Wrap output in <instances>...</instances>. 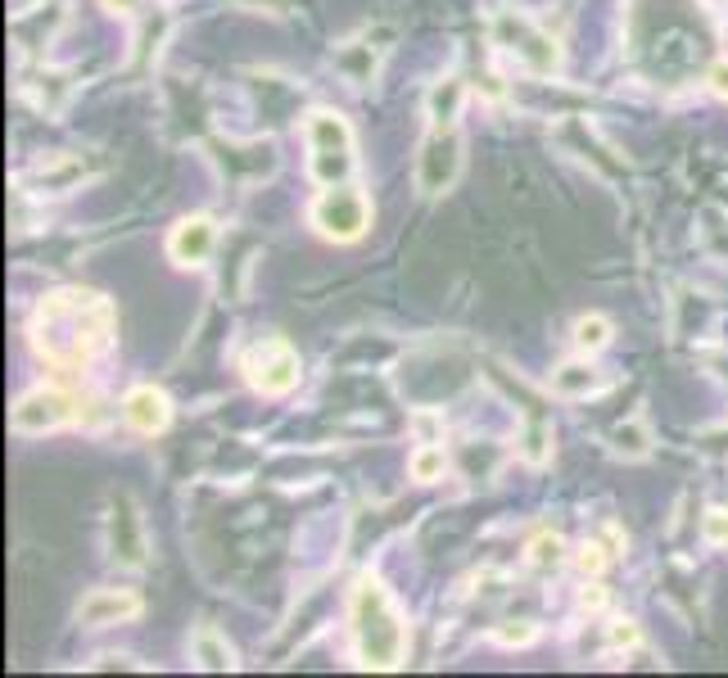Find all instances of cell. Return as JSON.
Returning a JSON list of instances; mask_svg holds the SVG:
<instances>
[{"instance_id":"9a60e30c","label":"cell","mask_w":728,"mask_h":678,"mask_svg":"<svg viewBox=\"0 0 728 678\" xmlns=\"http://www.w3.org/2000/svg\"><path fill=\"white\" fill-rule=\"evenodd\" d=\"M552 389L561 398H588V393L602 389V376H598V367H592V362H561L552 371Z\"/></svg>"},{"instance_id":"ac0fdd59","label":"cell","mask_w":728,"mask_h":678,"mask_svg":"<svg viewBox=\"0 0 728 678\" xmlns=\"http://www.w3.org/2000/svg\"><path fill=\"white\" fill-rule=\"evenodd\" d=\"M561 561H566V542L557 534H539L535 542H529V566H535L539 575L561 570Z\"/></svg>"},{"instance_id":"d4e9b609","label":"cell","mask_w":728,"mask_h":678,"mask_svg":"<svg viewBox=\"0 0 728 678\" xmlns=\"http://www.w3.org/2000/svg\"><path fill=\"white\" fill-rule=\"evenodd\" d=\"M710 91H715V96H728V59H719V63L710 68Z\"/></svg>"},{"instance_id":"ba28073f","label":"cell","mask_w":728,"mask_h":678,"mask_svg":"<svg viewBox=\"0 0 728 678\" xmlns=\"http://www.w3.org/2000/svg\"><path fill=\"white\" fill-rule=\"evenodd\" d=\"M457 177H461V136L452 127H435L417 154V190L443 195V190H452Z\"/></svg>"},{"instance_id":"484cf974","label":"cell","mask_w":728,"mask_h":678,"mask_svg":"<svg viewBox=\"0 0 728 678\" xmlns=\"http://www.w3.org/2000/svg\"><path fill=\"white\" fill-rule=\"evenodd\" d=\"M602 601H607V597H602V588H598V584L584 588V597H579V606H584V610H602Z\"/></svg>"},{"instance_id":"6da1fadb","label":"cell","mask_w":728,"mask_h":678,"mask_svg":"<svg viewBox=\"0 0 728 678\" xmlns=\"http://www.w3.org/2000/svg\"><path fill=\"white\" fill-rule=\"evenodd\" d=\"M113 339V303L96 290H54L37 303L32 345L54 367H87Z\"/></svg>"},{"instance_id":"cb8c5ba5","label":"cell","mask_w":728,"mask_h":678,"mask_svg":"<svg viewBox=\"0 0 728 678\" xmlns=\"http://www.w3.org/2000/svg\"><path fill=\"white\" fill-rule=\"evenodd\" d=\"M634 642H638V625L634 620H620L611 629V647H634Z\"/></svg>"},{"instance_id":"8992f818","label":"cell","mask_w":728,"mask_h":678,"mask_svg":"<svg viewBox=\"0 0 728 678\" xmlns=\"http://www.w3.org/2000/svg\"><path fill=\"white\" fill-rule=\"evenodd\" d=\"M78 417V398L59 385H37L10 407V430L14 435H50Z\"/></svg>"},{"instance_id":"4316f807","label":"cell","mask_w":728,"mask_h":678,"mask_svg":"<svg viewBox=\"0 0 728 678\" xmlns=\"http://www.w3.org/2000/svg\"><path fill=\"white\" fill-rule=\"evenodd\" d=\"M96 669H141L137 660H131V656H104Z\"/></svg>"},{"instance_id":"9c48e42d","label":"cell","mask_w":728,"mask_h":678,"mask_svg":"<svg viewBox=\"0 0 728 678\" xmlns=\"http://www.w3.org/2000/svg\"><path fill=\"white\" fill-rule=\"evenodd\" d=\"M146 525H141V511L127 493H113V507H109V557L127 570H141L146 566Z\"/></svg>"},{"instance_id":"2e32d148","label":"cell","mask_w":728,"mask_h":678,"mask_svg":"<svg viewBox=\"0 0 728 678\" xmlns=\"http://www.w3.org/2000/svg\"><path fill=\"white\" fill-rule=\"evenodd\" d=\"M611 452H616V457H629V461L647 457V452H651V430H647L642 421L616 426V430H611Z\"/></svg>"},{"instance_id":"5bb4252c","label":"cell","mask_w":728,"mask_h":678,"mask_svg":"<svg viewBox=\"0 0 728 678\" xmlns=\"http://www.w3.org/2000/svg\"><path fill=\"white\" fill-rule=\"evenodd\" d=\"M461 104H467V82H461V78H443L426 96V113H430L435 127H452L457 113H461Z\"/></svg>"},{"instance_id":"7a4b0ae2","label":"cell","mask_w":728,"mask_h":678,"mask_svg":"<svg viewBox=\"0 0 728 678\" xmlns=\"http://www.w3.org/2000/svg\"><path fill=\"white\" fill-rule=\"evenodd\" d=\"M349 625H353V647L358 665L367 669H399L408 651V625L403 610L393 606L389 588L376 575H362L353 597H349Z\"/></svg>"},{"instance_id":"d6986e66","label":"cell","mask_w":728,"mask_h":678,"mask_svg":"<svg viewBox=\"0 0 728 678\" xmlns=\"http://www.w3.org/2000/svg\"><path fill=\"white\" fill-rule=\"evenodd\" d=\"M412 480H421V485H435L439 475H443V466H448V457H443V448L439 443H421L417 452H412Z\"/></svg>"},{"instance_id":"83f0119b","label":"cell","mask_w":728,"mask_h":678,"mask_svg":"<svg viewBox=\"0 0 728 678\" xmlns=\"http://www.w3.org/2000/svg\"><path fill=\"white\" fill-rule=\"evenodd\" d=\"M109 14H137V0H100Z\"/></svg>"},{"instance_id":"44dd1931","label":"cell","mask_w":728,"mask_h":678,"mask_svg":"<svg viewBox=\"0 0 728 678\" xmlns=\"http://www.w3.org/2000/svg\"><path fill=\"white\" fill-rule=\"evenodd\" d=\"M701 538L710 542V548H728V511H724V507H710V511H706Z\"/></svg>"},{"instance_id":"3957f363","label":"cell","mask_w":728,"mask_h":678,"mask_svg":"<svg viewBox=\"0 0 728 678\" xmlns=\"http://www.w3.org/2000/svg\"><path fill=\"white\" fill-rule=\"evenodd\" d=\"M303 136H308V150H312V163H308L312 181L345 186V177L358 163L353 159V131H349V122L340 113H330V109H317V113H308Z\"/></svg>"},{"instance_id":"52a82bcc","label":"cell","mask_w":728,"mask_h":678,"mask_svg":"<svg viewBox=\"0 0 728 678\" xmlns=\"http://www.w3.org/2000/svg\"><path fill=\"white\" fill-rule=\"evenodd\" d=\"M245 380L258 389V393H290L299 385V353L286 345V339H262L245 353Z\"/></svg>"},{"instance_id":"4fadbf2b","label":"cell","mask_w":728,"mask_h":678,"mask_svg":"<svg viewBox=\"0 0 728 678\" xmlns=\"http://www.w3.org/2000/svg\"><path fill=\"white\" fill-rule=\"evenodd\" d=\"M190 660L200 665V669H209V674H227V669H236V651H231V642L218 634V629H209V625H200L190 634Z\"/></svg>"},{"instance_id":"277c9868","label":"cell","mask_w":728,"mask_h":678,"mask_svg":"<svg viewBox=\"0 0 728 678\" xmlns=\"http://www.w3.org/2000/svg\"><path fill=\"white\" fill-rule=\"evenodd\" d=\"M489 32H493V46H498L502 54H511V59L525 68V73L552 78L557 68H561V46H557L539 23H529V19L516 14V10H498L493 23H489Z\"/></svg>"},{"instance_id":"7c38bea8","label":"cell","mask_w":728,"mask_h":678,"mask_svg":"<svg viewBox=\"0 0 728 678\" xmlns=\"http://www.w3.org/2000/svg\"><path fill=\"white\" fill-rule=\"evenodd\" d=\"M122 417H127V426L137 430V435H159V430L172 421V402H168L163 389L137 385V389L122 398Z\"/></svg>"},{"instance_id":"603a6c76","label":"cell","mask_w":728,"mask_h":678,"mask_svg":"<svg viewBox=\"0 0 728 678\" xmlns=\"http://www.w3.org/2000/svg\"><path fill=\"white\" fill-rule=\"evenodd\" d=\"M575 561H579V570H584V575H602V566H607V552L598 548V542H584Z\"/></svg>"},{"instance_id":"5b68a950","label":"cell","mask_w":728,"mask_h":678,"mask_svg":"<svg viewBox=\"0 0 728 678\" xmlns=\"http://www.w3.org/2000/svg\"><path fill=\"white\" fill-rule=\"evenodd\" d=\"M308 222L317 227V236L326 240H336V245H349L367 231L371 222V203L358 186H326L317 199H312V209H308Z\"/></svg>"},{"instance_id":"30bf717a","label":"cell","mask_w":728,"mask_h":678,"mask_svg":"<svg viewBox=\"0 0 728 678\" xmlns=\"http://www.w3.org/2000/svg\"><path fill=\"white\" fill-rule=\"evenodd\" d=\"M141 616V597L127 588H91L78 601V625L82 629H109V625H127Z\"/></svg>"},{"instance_id":"f1b7e54d","label":"cell","mask_w":728,"mask_h":678,"mask_svg":"<svg viewBox=\"0 0 728 678\" xmlns=\"http://www.w3.org/2000/svg\"><path fill=\"white\" fill-rule=\"evenodd\" d=\"M245 6H258V10H262V6H268L272 14H281V0H245Z\"/></svg>"},{"instance_id":"e0dca14e","label":"cell","mask_w":728,"mask_h":678,"mask_svg":"<svg viewBox=\"0 0 728 678\" xmlns=\"http://www.w3.org/2000/svg\"><path fill=\"white\" fill-rule=\"evenodd\" d=\"M607 345H611V321L607 317L592 312V317H579L575 321V349L579 353H602Z\"/></svg>"},{"instance_id":"8fae6325","label":"cell","mask_w":728,"mask_h":678,"mask_svg":"<svg viewBox=\"0 0 728 678\" xmlns=\"http://www.w3.org/2000/svg\"><path fill=\"white\" fill-rule=\"evenodd\" d=\"M213 249H218V227H213V218H186V222H177L172 236H168V258H172L177 267H205V262L213 258Z\"/></svg>"},{"instance_id":"ffe728a7","label":"cell","mask_w":728,"mask_h":678,"mask_svg":"<svg viewBox=\"0 0 728 678\" xmlns=\"http://www.w3.org/2000/svg\"><path fill=\"white\" fill-rule=\"evenodd\" d=\"M520 457H525L529 466H543V461L552 457V430H548V426H529V430L520 435Z\"/></svg>"},{"instance_id":"7402d4cb","label":"cell","mask_w":728,"mask_h":678,"mask_svg":"<svg viewBox=\"0 0 728 678\" xmlns=\"http://www.w3.org/2000/svg\"><path fill=\"white\" fill-rule=\"evenodd\" d=\"M535 625L529 620H516V625H502V629H493V642H502V647H529L535 642Z\"/></svg>"}]
</instances>
